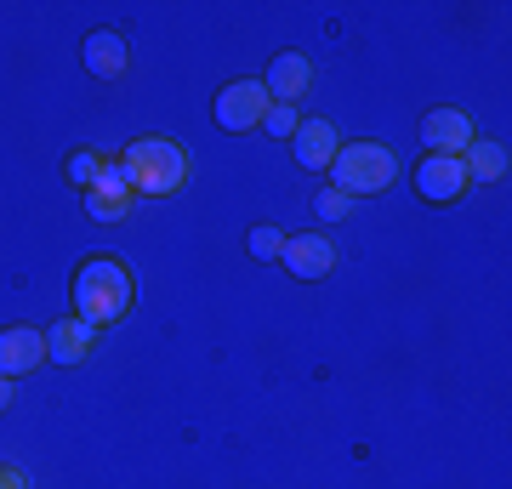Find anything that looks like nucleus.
<instances>
[{
    "label": "nucleus",
    "mask_w": 512,
    "mask_h": 489,
    "mask_svg": "<svg viewBox=\"0 0 512 489\" xmlns=\"http://www.w3.org/2000/svg\"><path fill=\"white\" fill-rule=\"evenodd\" d=\"M69 296H74V319H86L92 330H103L114 319H126V308H131V268L120 256L97 251L74 268Z\"/></svg>",
    "instance_id": "f257e3e1"
},
{
    "label": "nucleus",
    "mask_w": 512,
    "mask_h": 489,
    "mask_svg": "<svg viewBox=\"0 0 512 489\" xmlns=\"http://www.w3.org/2000/svg\"><path fill=\"white\" fill-rule=\"evenodd\" d=\"M120 165H126L131 188H137V200H160V194H177L188 182V148L171 143V137H137V143L120 154Z\"/></svg>",
    "instance_id": "f03ea898"
},
{
    "label": "nucleus",
    "mask_w": 512,
    "mask_h": 489,
    "mask_svg": "<svg viewBox=\"0 0 512 489\" xmlns=\"http://www.w3.org/2000/svg\"><path fill=\"white\" fill-rule=\"evenodd\" d=\"M393 177H399V160H393V148H382V143H342L336 160H330V188H342L348 200L382 194Z\"/></svg>",
    "instance_id": "7ed1b4c3"
},
{
    "label": "nucleus",
    "mask_w": 512,
    "mask_h": 489,
    "mask_svg": "<svg viewBox=\"0 0 512 489\" xmlns=\"http://www.w3.org/2000/svg\"><path fill=\"white\" fill-rule=\"evenodd\" d=\"M131 205H137V188H131L126 165L103 160V177L86 188V217L92 222H120V217H131Z\"/></svg>",
    "instance_id": "20e7f679"
},
{
    "label": "nucleus",
    "mask_w": 512,
    "mask_h": 489,
    "mask_svg": "<svg viewBox=\"0 0 512 489\" xmlns=\"http://www.w3.org/2000/svg\"><path fill=\"white\" fill-rule=\"evenodd\" d=\"M262 114H268V91L262 80H228L217 91V126L222 131H256L262 126Z\"/></svg>",
    "instance_id": "39448f33"
},
{
    "label": "nucleus",
    "mask_w": 512,
    "mask_h": 489,
    "mask_svg": "<svg viewBox=\"0 0 512 489\" xmlns=\"http://www.w3.org/2000/svg\"><path fill=\"white\" fill-rule=\"evenodd\" d=\"M473 188V177H467V165H461V154H427V160L416 165V194L433 205H450L461 200Z\"/></svg>",
    "instance_id": "423d86ee"
},
{
    "label": "nucleus",
    "mask_w": 512,
    "mask_h": 489,
    "mask_svg": "<svg viewBox=\"0 0 512 489\" xmlns=\"http://www.w3.org/2000/svg\"><path fill=\"white\" fill-rule=\"evenodd\" d=\"M40 364H46V330H35V325L0 330V376L18 381L29 370H40Z\"/></svg>",
    "instance_id": "0eeeda50"
},
{
    "label": "nucleus",
    "mask_w": 512,
    "mask_h": 489,
    "mask_svg": "<svg viewBox=\"0 0 512 489\" xmlns=\"http://www.w3.org/2000/svg\"><path fill=\"white\" fill-rule=\"evenodd\" d=\"M313 86V63L302 52H279L274 63H268V74H262V91H268V103H291Z\"/></svg>",
    "instance_id": "6e6552de"
},
{
    "label": "nucleus",
    "mask_w": 512,
    "mask_h": 489,
    "mask_svg": "<svg viewBox=\"0 0 512 489\" xmlns=\"http://www.w3.org/2000/svg\"><path fill=\"white\" fill-rule=\"evenodd\" d=\"M80 63L92 69V80H120V74H126V63H131L126 35H120V29H92V35H86V46H80Z\"/></svg>",
    "instance_id": "1a4fd4ad"
},
{
    "label": "nucleus",
    "mask_w": 512,
    "mask_h": 489,
    "mask_svg": "<svg viewBox=\"0 0 512 489\" xmlns=\"http://www.w3.org/2000/svg\"><path fill=\"white\" fill-rule=\"evenodd\" d=\"M336 148H342V137H336V126L330 120H302L291 137V154L302 171H330V160H336Z\"/></svg>",
    "instance_id": "9d476101"
},
{
    "label": "nucleus",
    "mask_w": 512,
    "mask_h": 489,
    "mask_svg": "<svg viewBox=\"0 0 512 489\" xmlns=\"http://www.w3.org/2000/svg\"><path fill=\"white\" fill-rule=\"evenodd\" d=\"M421 143H427V154H467L473 120H467L461 109H433L427 120H421Z\"/></svg>",
    "instance_id": "9b49d317"
},
{
    "label": "nucleus",
    "mask_w": 512,
    "mask_h": 489,
    "mask_svg": "<svg viewBox=\"0 0 512 489\" xmlns=\"http://www.w3.org/2000/svg\"><path fill=\"white\" fill-rule=\"evenodd\" d=\"M279 262H285L296 279H325V273L336 268V245L319 239V234H296V239H285V256H279Z\"/></svg>",
    "instance_id": "f8f14e48"
},
{
    "label": "nucleus",
    "mask_w": 512,
    "mask_h": 489,
    "mask_svg": "<svg viewBox=\"0 0 512 489\" xmlns=\"http://www.w3.org/2000/svg\"><path fill=\"white\" fill-rule=\"evenodd\" d=\"M92 347H97V330L86 325V319H74V313L46 330V359H52V364H80Z\"/></svg>",
    "instance_id": "ddd939ff"
},
{
    "label": "nucleus",
    "mask_w": 512,
    "mask_h": 489,
    "mask_svg": "<svg viewBox=\"0 0 512 489\" xmlns=\"http://www.w3.org/2000/svg\"><path fill=\"white\" fill-rule=\"evenodd\" d=\"M461 165H467V177L473 182H501L507 177V148L490 143V137H473L467 154H461Z\"/></svg>",
    "instance_id": "4468645a"
},
{
    "label": "nucleus",
    "mask_w": 512,
    "mask_h": 489,
    "mask_svg": "<svg viewBox=\"0 0 512 489\" xmlns=\"http://www.w3.org/2000/svg\"><path fill=\"white\" fill-rule=\"evenodd\" d=\"M63 177H69L74 188L86 194V188H92V182L103 177V154H92V148H80V154H69V165H63Z\"/></svg>",
    "instance_id": "2eb2a0df"
},
{
    "label": "nucleus",
    "mask_w": 512,
    "mask_h": 489,
    "mask_svg": "<svg viewBox=\"0 0 512 489\" xmlns=\"http://www.w3.org/2000/svg\"><path fill=\"white\" fill-rule=\"evenodd\" d=\"M285 239H291V234H279V228H268V222H262V228H251V239H245V245H251L256 262H279V256H285Z\"/></svg>",
    "instance_id": "dca6fc26"
},
{
    "label": "nucleus",
    "mask_w": 512,
    "mask_h": 489,
    "mask_svg": "<svg viewBox=\"0 0 512 489\" xmlns=\"http://www.w3.org/2000/svg\"><path fill=\"white\" fill-rule=\"evenodd\" d=\"M296 126H302V120H296L291 103H268V114H262V131H268V137H296Z\"/></svg>",
    "instance_id": "f3484780"
},
{
    "label": "nucleus",
    "mask_w": 512,
    "mask_h": 489,
    "mask_svg": "<svg viewBox=\"0 0 512 489\" xmlns=\"http://www.w3.org/2000/svg\"><path fill=\"white\" fill-rule=\"evenodd\" d=\"M348 211H353V200L342 194V188H325V194H319V217L325 222H342Z\"/></svg>",
    "instance_id": "a211bd4d"
},
{
    "label": "nucleus",
    "mask_w": 512,
    "mask_h": 489,
    "mask_svg": "<svg viewBox=\"0 0 512 489\" xmlns=\"http://www.w3.org/2000/svg\"><path fill=\"white\" fill-rule=\"evenodd\" d=\"M12 399H18V393H12V381L0 376V416H6V410H12Z\"/></svg>",
    "instance_id": "6ab92c4d"
},
{
    "label": "nucleus",
    "mask_w": 512,
    "mask_h": 489,
    "mask_svg": "<svg viewBox=\"0 0 512 489\" xmlns=\"http://www.w3.org/2000/svg\"><path fill=\"white\" fill-rule=\"evenodd\" d=\"M0 489H23V478H18V472H6V467H0Z\"/></svg>",
    "instance_id": "aec40b11"
}]
</instances>
